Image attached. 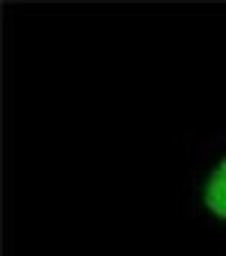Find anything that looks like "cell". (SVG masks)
<instances>
[{
  "mask_svg": "<svg viewBox=\"0 0 226 256\" xmlns=\"http://www.w3.org/2000/svg\"><path fill=\"white\" fill-rule=\"evenodd\" d=\"M194 196L204 216L226 224V148L202 164L194 178Z\"/></svg>",
  "mask_w": 226,
  "mask_h": 256,
  "instance_id": "1",
  "label": "cell"
}]
</instances>
